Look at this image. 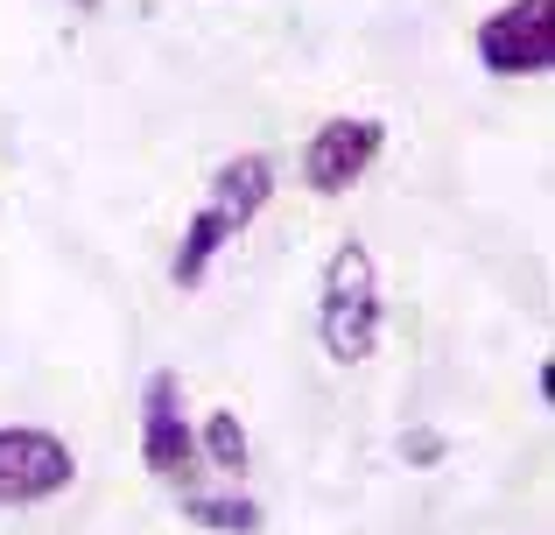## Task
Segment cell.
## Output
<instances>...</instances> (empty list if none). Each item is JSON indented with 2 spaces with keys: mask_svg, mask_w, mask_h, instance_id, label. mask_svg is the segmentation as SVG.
Here are the masks:
<instances>
[{
  "mask_svg": "<svg viewBox=\"0 0 555 535\" xmlns=\"http://www.w3.org/2000/svg\"><path fill=\"white\" fill-rule=\"evenodd\" d=\"M70 486V451L50 430H0V508H28Z\"/></svg>",
  "mask_w": 555,
  "mask_h": 535,
  "instance_id": "obj_4",
  "label": "cell"
},
{
  "mask_svg": "<svg viewBox=\"0 0 555 535\" xmlns=\"http://www.w3.org/2000/svg\"><path fill=\"white\" fill-rule=\"evenodd\" d=\"M268 191H274V169H268V155H240V163H225L211 177V205L197 212V226L183 233V254H177V289H197L204 282V268H211V254L225 247L232 233H246L254 226V212L268 205Z\"/></svg>",
  "mask_w": 555,
  "mask_h": 535,
  "instance_id": "obj_1",
  "label": "cell"
},
{
  "mask_svg": "<svg viewBox=\"0 0 555 535\" xmlns=\"http://www.w3.org/2000/svg\"><path fill=\"white\" fill-rule=\"evenodd\" d=\"M190 514H197L204 528H254L260 522L254 500H204V494H190Z\"/></svg>",
  "mask_w": 555,
  "mask_h": 535,
  "instance_id": "obj_8",
  "label": "cell"
},
{
  "mask_svg": "<svg viewBox=\"0 0 555 535\" xmlns=\"http://www.w3.org/2000/svg\"><path fill=\"white\" fill-rule=\"evenodd\" d=\"M204 451H211L218 472H246V430H240V416L218 409L211 423H204Z\"/></svg>",
  "mask_w": 555,
  "mask_h": 535,
  "instance_id": "obj_7",
  "label": "cell"
},
{
  "mask_svg": "<svg viewBox=\"0 0 555 535\" xmlns=\"http://www.w3.org/2000/svg\"><path fill=\"white\" fill-rule=\"evenodd\" d=\"M379 141H387L379 120H331V127H317L310 155H302V177H310L317 191H345V183H359L373 169Z\"/></svg>",
  "mask_w": 555,
  "mask_h": 535,
  "instance_id": "obj_5",
  "label": "cell"
},
{
  "mask_svg": "<svg viewBox=\"0 0 555 535\" xmlns=\"http://www.w3.org/2000/svg\"><path fill=\"white\" fill-rule=\"evenodd\" d=\"M478 56H486V71H500V78H534V71H548V56H555L548 0H514V8H500L478 28Z\"/></svg>",
  "mask_w": 555,
  "mask_h": 535,
  "instance_id": "obj_3",
  "label": "cell"
},
{
  "mask_svg": "<svg viewBox=\"0 0 555 535\" xmlns=\"http://www.w3.org/2000/svg\"><path fill=\"white\" fill-rule=\"evenodd\" d=\"M141 458L163 480H190L197 466V437H190L183 409H177V373H149V430H141Z\"/></svg>",
  "mask_w": 555,
  "mask_h": 535,
  "instance_id": "obj_6",
  "label": "cell"
},
{
  "mask_svg": "<svg viewBox=\"0 0 555 535\" xmlns=\"http://www.w3.org/2000/svg\"><path fill=\"white\" fill-rule=\"evenodd\" d=\"M317 324H324L331 359H366L379 339V282H373V254L359 240H345L324 262V303H317Z\"/></svg>",
  "mask_w": 555,
  "mask_h": 535,
  "instance_id": "obj_2",
  "label": "cell"
}]
</instances>
